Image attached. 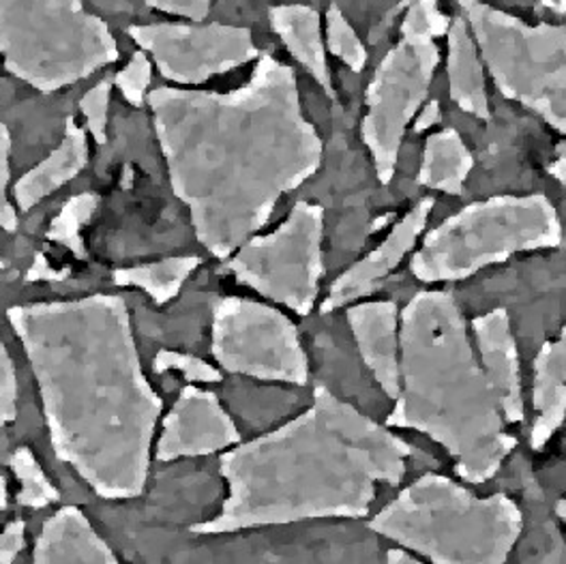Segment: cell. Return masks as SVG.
I'll list each match as a JSON object with an SVG mask.
<instances>
[{"label":"cell","instance_id":"6da1fadb","mask_svg":"<svg viewBox=\"0 0 566 564\" xmlns=\"http://www.w3.org/2000/svg\"><path fill=\"white\" fill-rule=\"evenodd\" d=\"M146 102L172 194L219 260L258 234L283 196L322 166L324 144L303 114L296 75L271 54L237 91L164 86Z\"/></svg>","mask_w":566,"mask_h":564},{"label":"cell","instance_id":"7a4b0ae2","mask_svg":"<svg viewBox=\"0 0 566 564\" xmlns=\"http://www.w3.org/2000/svg\"><path fill=\"white\" fill-rule=\"evenodd\" d=\"M56 458L104 500L138 498L164 401L142 369L120 296L13 305Z\"/></svg>","mask_w":566,"mask_h":564},{"label":"cell","instance_id":"3957f363","mask_svg":"<svg viewBox=\"0 0 566 564\" xmlns=\"http://www.w3.org/2000/svg\"><path fill=\"white\" fill-rule=\"evenodd\" d=\"M421 451L326 387L292 421L223 451L228 495L196 534H232L307 520H363L380 485H399Z\"/></svg>","mask_w":566,"mask_h":564},{"label":"cell","instance_id":"277c9868","mask_svg":"<svg viewBox=\"0 0 566 564\" xmlns=\"http://www.w3.org/2000/svg\"><path fill=\"white\" fill-rule=\"evenodd\" d=\"M387 427L440 445L472 485L492 481L517 447L460 305L444 290H421L399 312V395Z\"/></svg>","mask_w":566,"mask_h":564},{"label":"cell","instance_id":"5b68a950","mask_svg":"<svg viewBox=\"0 0 566 564\" xmlns=\"http://www.w3.org/2000/svg\"><path fill=\"white\" fill-rule=\"evenodd\" d=\"M369 529L436 564H502L515 550L524 515L506 494L481 495L429 472L401 490Z\"/></svg>","mask_w":566,"mask_h":564},{"label":"cell","instance_id":"8992f818","mask_svg":"<svg viewBox=\"0 0 566 564\" xmlns=\"http://www.w3.org/2000/svg\"><path fill=\"white\" fill-rule=\"evenodd\" d=\"M563 246V221L543 194L494 196L440 221L410 258L423 283L461 282L526 251Z\"/></svg>","mask_w":566,"mask_h":564},{"label":"cell","instance_id":"52a82bcc","mask_svg":"<svg viewBox=\"0 0 566 564\" xmlns=\"http://www.w3.org/2000/svg\"><path fill=\"white\" fill-rule=\"evenodd\" d=\"M4 70L41 93H56L116 63L106 22L82 0H0Z\"/></svg>","mask_w":566,"mask_h":564},{"label":"cell","instance_id":"ba28073f","mask_svg":"<svg viewBox=\"0 0 566 564\" xmlns=\"http://www.w3.org/2000/svg\"><path fill=\"white\" fill-rule=\"evenodd\" d=\"M460 2L495 88L566 136V29L531 27L481 0Z\"/></svg>","mask_w":566,"mask_h":564},{"label":"cell","instance_id":"9c48e42d","mask_svg":"<svg viewBox=\"0 0 566 564\" xmlns=\"http://www.w3.org/2000/svg\"><path fill=\"white\" fill-rule=\"evenodd\" d=\"M322 241L324 209L301 200L271 234H253L237 249L226 269L266 301L307 316L324 278Z\"/></svg>","mask_w":566,"mask_h":564},{"label":"cell","instance_id":"30bf717a","mask_svg":"<svg viewBox=\"0 0 566 564\" xmlns=\"http://www.w3.org/2000/svg\"><path fill=\"white\" fill-rule=\"evenodd\" d=\"M211 351L230 374L294 387L310 383V361L296 324L266 303L221 299L212 310Z\"/></svg>","mask_w":566,"mask_h":564},{"label":"cell","instance_id":"8fae6325","mask_svg":"<svg viewBox=\"0 0 566 564\" xmlns=\"http://www.w3.org/2000/svg\"><path fill=\"white\" fill-rule=\"evenodd\" d=\"M438 63L440 52L431 39L401 36L367 86V114L360 123V138L382 185H389L397 173L401 140L423 106Z\"/></svg>","mask_w":566,"mask_h":564},{"label":"cell","instance_id":"7c38bea8","mask_svg":"<svg viewBox=\"0 0 566 564\" xmlns=\"http://www.w3.org/2000/svg\"><path fill=\"white\" fill-rule=\"evenodd\" d=\"M129 35L159 73L177 84H202L258 59L249 29L226 24H142Z\"/></svg>","mask_w":566,"mask_h":564},{"label":"cell","instance_id":"4fadbf2b","mask_svg":"<svg viewBox=\"0 0 566 564\" xmlns=\"http://www.w3.org/2000/svg\"><path fill=\"white\" fill-rule=\"evenodd\" d=\"M239 442L241 431L219 397L207 388L185 387L164 419L155 458L159 461L205 458L223 453Z\"/></svg>","mask_w":566,"mask_h":564},{"label":"cell","instance_id":"5bb4252c","mask_svg":"<svg viewBox=\"0 0 566 564\" xmlns=\"http://www.w3.org/2000/svg\"><path fill=\"white\" fill-rule=\"evenodd\" d=\"M433 207V198L419 200L392 226L387 239L378 248L363 260L354 262L348 271H344L331 283V290L322 303V314H331L339 307L350 305L353 301L371 294L380 282L403 262V258L417 248Z\"/></svg>","mask_w":566,"mask_h":564},{"label":"cell","instance_id":"9a60e30c","mask_svg":"<svg viewBox=\"0 0 566 564\" xmlns=\"http://www.w3.org/2000/svg\"><path fill=\"white\" fill-rule=\"evenodd\" d=\"M474 346L481 365L494 387L497 406L506 424L526 421V399L522 385V367L517 342L511 331V317L506 310H492L474 317L472 324Z\"/></svg>","mask_w":566,"mask_h":564},{"label":"cell","instance_id":"2e32d148","mask_svg":"<svg viewBox=\"0 0 566 564\" xmlns=\"http://www.w3.org/2000/svg\"><path fill=\"white\" fill-rule=\"evenodd\" d=\"M348 324L365 367L395 399L399 395V310L392 301L350 305Z\"/></svg>","mask_w":566,"mask_h":564},{"label":"cell","instance_id":"e0dca14e","mask_svg":"<svg viewBox=\"0 0 566 564\" xmlns=\"http://www.w3.org/2000/svg\"><path fill=\"white\" fill-rule=\"evenodd\" d=\"M531 447L543 451L566 421V324L534 358Z\"/></svg>","mask_w":566,"mask_h":564},{"label":"cell","instance_id":"ac0fdd59","mask_svg":"<svg viewBox=\"0 0 566 564\" xmlns=\"http://www.w3.org/2000/svg\"><path fill=\"white\" fill-rule=\"evenodd\" d=\"M33 563L114 564L118 558L80 509L65 506L45 520L36 536Z\"/></svg>","mask_w":566,"mask_h":564},{"label":"cell","instance_id":"d6986e66","mask_svg":"<svg viewBox=\"0 0 566 564\" xmlns=\"http://www.w3.org/2000/svg\"><path fill=\"white\" fill-rule=\"evenodd\" d=\"M88 164L86 132L70 116L61 144L24 177L13 185V200L18 209L31 211L43 198L67 185Z\"/></svg>","mask_w":566,"mask_h":564},{"label":"cell","instance_id":"ffe728a7","mask_svg":"<svg viewBox=\"0 0 566 564\" xmlns=\"http://www.w3.org/2000/svg\"><path fill=\"white\" fill-rule=\"evenodd\" d=\"M273 31L282 36L290 54L310 71L324 93L335 100L331 71L326 63V50L319 31V15L316 9L305 4H283L269 11Z\"/></svg>","mask_w":566,"mask_h":564},{"label":"cell","instance_id":"44dd1931","mask_svg":"<svg viewBox=\"0 0 566 564\" xmlns=\"http://www.w3.org/2000/svg\"><path fill=\"white\" fill-rule=\"evenodd\" d=\"M449 91L451 100L458 106L476 116L488 121L490 118V102L485 91V73H483V61L476 48V41L470 33L468 22L453 20L449 29Z\"/></svg>","mask_w":566,"mask_h":564},{"label":"cell","instance_id":"7402d4cb","mask_svg":"<svg viewBox=\"0 0 566 564\" xmlns=\"http://www.w3.org/2000/svg\"><path fill=\"white\" fill-rule=\"evenodd\" d=\"M474 168V157L455 129H442L424 142L419 185L449 196H460Z\"/></svg>","mask_w":566,"mask_h":564},{"label":"cell","instance_id":"603a6c76","mask_svg":"<svg viewBox=\"0 0 566 564\" xmlns=\"http://www.w3.org/2000/svg\"><path fill=\"white\" fill-rule=\"evenodd\" d=\"M198 267V255H177L159 262L118 269L112 273V282L123 288H138L155 301V305H168L177 299L180 288Z\"/></svg>","mask_w":566,"mask_h":564},{"label":"cell","instance_id":"cb8c5ba5","mask_svg":"<svg viewBox=\"0 0 566 564\" xmlns=\"http://www.w3.org/2000/svg\"><path fill=\"white\" fill-rule=\"evenodd\" d=\"M99 209V196L93 191L77 194L70 198L59 215L52 219L45 237L63 248L70 249L71 253L80 260H86L88 253L82 241V228L93 219V215Z\"/></svg>","mask_w":566,"mask_h":564},{"label":"cell","instance_id":"d4e9b609","mask_svg":"<svg viewBox=\"0 0 566 564\" xmlns=\"http://www.w3.org/2000/svg\"><path fill=\"white\" fill-rule=\"evenodd\" d=\"M9 466L20 483V492H18V502L22 506L29 509H45L50 504H54L61 494L59 490L52 485V481L45 477L43 468L39 466L35 456L31 449L20 447L13 451V456L9 459Z\"/></svg>","mask_w":566,"mask_h":564},{"label":"cell","instance_id":"484cf974","mask_svg":"<svg viewBox=\"0 0 566 564\" xmlns=\"http://www.w3.org/2000/svg\"><path fill=\"white\" fill-rule=\"evenodd\" d=\"M326 41H328V50L339 61H344L353 71H363L367 63V50L354 33L346 15L335 4H331L326 13Z\"/></svg>","mask_w":566,"mask_h":564},{"label":"cell","instance_id":"4316f807","mask_svg":"<svg viewBox=\"0 0 566 564\" xmlns=\"http://www.w3.org/2000/svg\"><path fill=\"white\" fill-rule=\"evenodd\" d=\"M408 13L401 22L403 39H431L449 33L451 22L440 13L436 0H408Z\"/></svg>","mask_w":566,"mask_h":564},{"label":"cell","instance_id":"83f0119b","mask_svg":"<svg viewBox=\"0 0 566 564\" xmlns=\"http://www.w3.org/2000/svg\"><path fill=\"white\" fill-rule=\"evenodd\" d=\"M153 369L157 374L178 372L187 380L200 383V385L221 383L219 367H214L211 363H207L205 358H198L193 354L177 353V351H161V353H157L155 361H153Z\"/></svg>","mask_w":566,"mask_h":564},{"label":"cell","instance_id":"f1b7e54d","mask_svg":"<svg viewBox=\"0 0 566 564\" xmlns=\"http://www.w3.org/2000/svg\"><path fill=\"white\" fill-rule=\"evenodd\" d=\"M153 77V63L142 50L132 56V61L116 73L114 84L132 106L140 107L146 102V91Z\"/></svg>","mask_w":566,"mask_h":564},{"label":"cell","instance_id":"f546056e","mask_svg":"<svg viewBox=\"0 0 566 564\" xmlns=\"http://www.w3.org/2000/svg\"><path fill=\"white\" fill-rule=\"evenodd\" d=\"M109 88L112 84L107 80H102L95 84L82 100H80V109L86 118L88 132L95 138L97 144L107 142V107H109Z\"/></svg>","mask_w":566,"mask_h":564},{"label":"cell","instance_id":"4dcf8cb0","mask_svg":"<svg viewBox=\"0 0 566 564\" xmlns=\"http://www.w3.org/2000/svg\"><path fill=\"white\" fill-rule=\"evenodd\" d=\"M11 136L7 125L0 121V228L4 232H15L18 211L9 198V180H11Z\"/></svg>","mask_w":566,"mask_h":564},{"label":"cell","instance_id":"1f68e13d","mask_svg":"<svg viewBox=\"0 0 566 564\" xmlns=\"http://www.w3.org/2000/svg\"><path fill=\"white\" fill-rule=\"evenodd\" d=\"M18 417V378L7 346L0 340V429Z\"/></svg>","mask_w":566,"mask_h":564},{"label":"cell","instance_id":"d6a6232c","mask_svg":"<svg viewBox=\"0 0 566 564\" xmlns=\"http://www.w3.org/2000/svg\"><path fill=\"white\" fill-rule=\"evenodd\" d=\"M146 4L157 11L193 22H202L211 11V0H146Z\"/></svg>","mask_w":566,"mask_h":564},{"label":"cell","instance_id":"836d02e7","mask_svg":"<svg viewBox=\"0 0 566 564\" xmlns=\"http://www.w3.org/2000/svg\"><path fill=\"white\" fill-rule=\"evenodd\" d=\"M24 534L27 526L22 520L7 524L0 532V564L13 563L18 554L24 550Z\"/></svg>","mask_w":566,"mask_h":564},{"label":"cell","instance_id":"e575fe53","mask_svg":"<svg viewBox=\"0 0 566 564\" xmlns=\"http://www.w3.org/2000/svg\"><path fill=\"white\" fill-rule=\"evenodd\" d=\"M70 269H56L43 253H36L33 267L27 273L29 282H61L70 278Z\"/></svg>","mask_w":566,"mask_h":564},{"label":"cell","instance_id":"d590c367","mask_svg":"<svg viewBox=\"0 0 566 564\" xmlns=\"http://www.w3.org/2000/svg\"><path fill=\"white\" fill-rule=\"evenodd\" d=\"M440 123V104L438 102H431V104H427L423 107V112L419 114V118H417V123H415V132H424V129H429V127H433V125H438Z\"/></svg>","mask_w":566,"mask_h":564},{"label":"cell","instance_id":"8d00e7d4","mask_svg":"<svg viewBox=\"0 0 566 564\" xmlns=\"http://www.w3.org/2000/svg\"><path fill=\"white\" fill-rule=\"evenodd\" d=\"M549 175L566 185V142L556 146V159L549 166Z\"/></svg>","mask_w":566,"mask_h":564},{"label":"cell","instance_id":"74e56055","mask_svg":"<svg viewBox=\"0 0 566 564\" xmlns=\"http://www.w3.org/2000/svg\"><path fill=\"white\" fill-rule=\"evenodd\" d=\"M387 558H389V563H419L412 552L406 554V552H401V550H389Z\"/></svg>","mask_w":566,"mask_h":564},{"label":"cell","instance_id":"f35d334b","mask_svg":"<svg viewBox=\"0 0 566 564\" xmlns=\"http://www.w3.org/2000/svg\"><path fill=\"white\" fill-rule=\"evenodd\" d=\"M9 506V488H7V479L0 472V511Z\"/></svg>","mask_w":566,"mask_h":564},{"label":"cell","instance_id":"ab89813d","mask_svg":"<svg viewBox=\"0 0 566 564\" xmlns=\"http://www.w3.org/2000/svg\"><path fill=\"white\" fill-rule=\"evenodd\" d=\"M556 513H558V518L563 520L566 524V495L558 502V506H556Z\"/></svg>","mask_w":566,"mask_h":564},{"label":"cell","instance_id":"60d3db41","mask_svg":"<svg viewBox=\"0 0 566 564\" xmlns=\"http://www.w3.org/2000/svg\"><path fill=\"white\" fill-rule=\"evenodd\" d=\"M554 11L566 13V0H556V9H554Z\"/></svg>","mask_w":566,"mask_h":564},{"label":"cell","instance_id":"b9f144b4","mask_svg":"<svg viewBox=\"0 0 566 564\" xmlns=\"http://www.w3.org/2000/svg\"><path fill=\"white\" fill-rule=\"evenodd\" d=\"M545 7H549V9H556V0H541Z\"/></svg>","mask_w":566,"mask_h":564},{"label":"cell","instance_id":"7bdbcfd3","mask_svg":"<svg viewBox=\"0 0 566 564\" xmlns=\"http://www.w3.org/2000/svg\"><path fill=\"white\" fill-rule=\"evenodd\" d=\"M2 267H4V262H2V258H0V269H2Z\"/></svg>","mask_w":566,"mask_h":564}]
</instances>
